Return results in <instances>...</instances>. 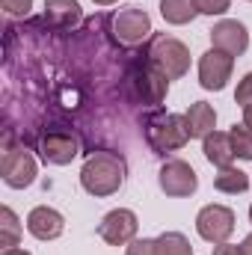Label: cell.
Instances as JSON below:
<instances>
[{"mask_svg": "<svg viewBox=\"0 0 252 255\" xmlns=\"http://www.w3.org/2000/svg\"><path fill=\"white\" fill-rule=\"evenodd\" d=\"M229 136H232V145H235V157H241V160H252V128L232 125Z\"/></svg>", "mask_w": 252, "mask_h": 255, "instance_id": "obj_21", "label": "cell"}, {"mask_svg": "<svg viewBox=\"0 0 252 255\" xmlns=\"http://www.w3.org/2000/svg\"><path fill=\"white\" fill-rule=\"evenodd\" d=\"M18 241H21V223H18L15 211L0 208V247L12 250V247H18Z\"/></svg>", "mask_w": 252, "mask_h": 255, "instance_id": "obj_19", "label": "cell"}, {"mask_svg": "<svg viewBox=\"0 0 252 255\" xmlns=\"http://www.w3.org/2000/svg\"><path fill=\"white\" fill-rule=\"evenodd\" d=\"M145 57H148V63L151 65H157L169 80L184 77L187 68H190L187 45L178 42V39H172V36H154L151 45H148V51H145Z\"/></svg>", "mask_w": 252, "mask_h": 255, "instance_id": "obj_3", "label": "cell"}, {"mask_svg": "<svg viewBox=\"0 0 252 255\" xmlns=\"http://www.w3.org/2000/svg\"><path fill=\"white\" fill-rule=\"evenodd\" d=\"M80 151V142L71 130H63V128H54V130H45L39 136V154L45 163H54V166H65L77 157Z\"/></svg>", "mask_w": 252, "mask_h": 255, "instance_id": "obj_8", "label": "cell"}, {"mask_svg": "<svg viewBox=\"0 0 252 255\" xmlns=\"http://www.w3.org/2000/svg\"><path fill=\"white\" fill-rule=\"evenodd\" d=\"M154 250L157 255H193V247L181 232H163L154 241Z\"/></svg>", "mask_w": 252, "mask_h": 255, "instance_id": "obj_20", "label": "cell"}, {"mask_svg": "<svg viewBox=\"0 0 252 255\" xmlns=\"http://www.w3.org/2000/svg\"><path fill=\"white\" fill-rule=\"evenodd\" d=\"M148 33H151V18H148V12L139 9V6L122 9V12L113 18V36H116V42H122L127 48L145 42Z\"/></svg>", "mask_w": 252, "mask_h": 255, "instance_id": "obj_9", "label": "cell"}, {"mask_svg": "<svg viewBox=\"0 0 252 255\" xmlns=\"http://www.w3.org/2000/svg\"><path fill=\"white\" fill-rule=\"evenodd\" d=\"M196 232L208 244H226L235 232V211L226 205H205L196 217Z\"/></svg>", "mask_w": 252, "mask_h": 255, "instance_id": "obj_6", "label": "cell"}, {"mask_svg": "<svg viewBox=\"0 0 252 255\" xmlns=\"http://www.w3.org/2000/svg\"><path fill=\"white\" fill-rule=\"evenodd\" d=\"M235 101H238L241 107H250V104H252V71H250V74H244V80L238 83Z\"/></svg>", "mask_w": 252, "mask_h": 255, "instance_id": "obj_23", "label": "cell"}, {"mask_svg": "<svg viewBox=\"0 0 252 255\" xmlns=\"http://www.w3.org/2000/svg\"><path fill=\"white\" fill-rule=\"evenodd\" d=\"M83 18L77 0H45V21L57 30H71Z\"/></svg>", "mask_w": 252, "mask_h": 255, "instance_id": "obj_14", "label": "cell"}, {"mask_svg": "<svg viewBox=\"0 0 252 255\" xmlns=\"http://www.w3.org/2000/svg\"><path fill=\"white\" fill-rule=\"evenodd\" d=\"M125 157L119 151H92L80 169V184L89 196H113L125 184Z\"/></svg>", "mask_w": 252, "mask_h": 255, "instance_id": "obj_1", "label": "cell"}, {"mask_svg": "<svg viewBox=\"0 0 252 255\" xmlns=\"http://www.w3.org/2000/svg\"><path fill=\"white\" fill-rule=\"evenodd\" d=\"M145 142L151 145L154 154H169V151H178L184 148L190 139V125L187 116L181 113H166V110H157L145 119Z\"/></svg>", "mask_w": 252, "mask_h": 255, "instance_id": "obj_2", "label": "cell"}, {"mask_svg": "<svg viewBox=\"0 0 252 255\" xmlns=\"http://www.w3.org/2000/svg\"><path fill=\"white\" fill-rule=\"evenodd\" d=\"M241 250H244V255H252V235H247V238H244Z\"/></svg>", "mask_w": 252, "mask_h": 255, "instance_id": "obj_27", "label": "cell"}, {"mask_svg": "<svg viewBox=\"0 0 252 255\" xmlns=\"http://www.w3.org/2000/svg\"><path fill=\"white\" fill-rule=\"evenodd\" d=\"M127 83H130L136 101H142L145 107H157V104L166 98V92H169V77H166L157 65H151L148 60L130 68Z\"/></svg>", "mask_w": 252, "mask_h": 255, "instance_id": "obj_4", "label": "cell"}, {"mask_svg": "<svg viewBox=\"0 0 252 255\" xmlns=\"http://www.w3.org/2000/svg\"><path fill=\"white\" fill-rule=\"evenodd\" d=\"M211 45H214L217 51H226V54H232V57H241V54L250 48V33H247V27H244L241 21L226 18V21L214 24V30H211Z\"/></svg>", "mask_w": 252, "mask_h": 255, "instance_id": "obj_12", "label": "cell"}, {"mask_svg": "<svg viewBox=\"0 0 252 255\" xmlns=\"http://www.w3.org/2000/svg\"><path fill=\"white\" fill-rule=\"evenodd\" d=\"M232 68H235V57L226 54V51L211 48L208 54H202V60H199V83H202V89H208V92L226 89V83L232 77Z\"/></svg>", "mask_w": 252, "mask_h": 255, "instance_id": "obj_10", "label": "cell"}, {"mask_svg": "<svg viewBox=\"0 0 252 255\" xmlns=\"http://www.w3.org/2000/svg\"><path fill=\"white\" fill-rule=\"evenodd\" d=\"M244 125L252 128V104H250V107H244Z\"/></svg>", "mask_w": 252, "mask_h": 255, "instance_id": "obj_28", "label": "cell"}, {"mask_svg": "<svg viewBox=\"0 0 252 255\" xmlns=\"http://www.w3.org/2000/svg\"><path fill=\"white\" fill-rule=\"evenodd\" d=\"M214 255H244V250L226 241V244H217V247H214Z\"/></svg>", "mask_w": 252, "mask_h": 255, "instance_id": "obj_26", "label": "cell"}, {"mask_svg": "<svg viewBox=\"0 0 252 255\" xmlns=\"http://www.w3.org/2000/svg\"><path fill=\"white\" fill-rule=\"evenodd\" d=\"M160 15L166 24L181 27L199 15V9H196V0H160Z\"/></svg>", "mask_w": 252, "mask_h": 255, "instance_id": "obj_17", "label": "cell"}, {"mask_svg": "<svg viewBox=\"0 0 252 255\" xmlns=\"http://www.w3.org/2000/svg\"><path fill=\"white\" fill-rule=\"evenodd\" d=\"M157 184L160 190L172 199H184L193 196L199 187V178H196V169L190 166L187 160H166L157 172Z\"/></svg>", "mask_w": 252, "mask_h": 255, "instance_id": "obj_7", "label": "cell"}, {"mask_svg": "<svg viewBox=\"0 0 252 255\" xmlns=\"http://www.w3.org/2000/svg\"><path fill=\"white\" fill-rule=\"evenodd\" d=\"M0 255H30L27 250H21V247H12V250H3Z\"/></svg>", "mask_w": 252, "mask_h": 255, "instance_id": "obj_29", "label": "cell"}, {"mask_svg": "<svg viewBox=\"0 0 252 255\" xmlns=\"http://www.w3.org/2000/svg\"><path fill=\"white\" fill-rule=\"evenodd\" d=\"M229 6H232V0H196V9L202 15H223V12H229Z\"/></svg>", "mask_w": 252, "mask_h": 255, "instance_id": "obj_22", "label": "cell"}, {"mask_svg": "<svg viewBox=\"0 0 252 255\" xmlns=\"http://www.w3.org/2000/svg\"><path fill=\"white\" fill-rule=\"evenodd\" d=\"M92 3H98V6H113L116 0H92Z\"/></svg>", "mask_w": 252, "mask_h": 255, "instance_id": "obj_30", "label": "cell"}, {"mask_svg": "<svg viewBox=\"0 0 252 255\" xmlns=\"http://www.w3.org/2000/svg\"><path fill=\"white\" fill-rule=\"evenodd\" d=\"M250 223H252V205H250Z\"/></svg>", "mask_w": 252, "mask_h": 255, "instance_id": "obj_31", "label": "cell"}, {"mask_svg": "<svg viewBox=\"0 0 252 255\" xmlns=\"http://www.w3.org/2000/svg\"><path fill=\"white\" fill-rule=\"evenodd\" d=\"M0 175L15 190L30 187L36 181V160H33V154L27 148H21V145H9L6 142V148L0 154Z\"/></svg>", "mask_w": 252, "mask_h": 255, "instance_id": "obj_5", "label": "cell"}, {"mask_svg": "<svg viewBox=\"0 0 252 255\" xmlns=\"http://www.w3.org/2000/svg\"><path fill=\"white\" fill-rule=\"evenodd\" d=\"M63 229H65L63 214L48 208V205H39V208H33L27 214V232L33 238H39V241H54V238L63 235Z\"/></svg>", "mask_w": 252, "mask_h": 255, "instance_id": "obj_13", "label": "cell"}, {"mask_svg": "<svg viewBox=\"0 0 252 255\" xmlns=\"http://www.w3.org/2000/svg\"><path fill=\"white\" fill-rule=\"evenodd\" d=\"M6 15H27L33 9V0H0Z\"/></svg>", "mask_w": 252, "mask_h": 255, "instance_id": "obj_25", "label": "cell"}, {"mask_svg": "<svg viewBox=\"0 0 252 255\" xmlns=\"http://www.w3.org/2000/svg\"><path fill=\"white\" fill-rule=\"evenodd\" d=\"M184 116H187L190 136H193V139H205V136L214 133V128H217V113H214V107L205 104V101L190 104V110L184 113Z\"/></svg>", "mask_w": 252, "mask_h": 255, "instance_id": "obj_16", "label": "cell"}, {"mask_svg": "<svg viewBox=\"0 0 252 255\" xmlns=\"http://www.w3.org/2000/svg\"><path fill=\"white\" fill-rule=\"evenodd\" d=\"M125 255H157V250H154V241L139 238V241H130L125 247Z\"/></svg>", "mask_w": 252, "mask_h": 255, "instance_id": "obj_24", "label": "cell"}, {"mask_svg": "<svg viewBox=\"0 0 252 255\" xmlns=\"http://www.w3.org/2000/svg\"><path fill=\"white\" fill-rule=\"evenodd\" d=\"M136 229H139L136 214L127 211V208L110 211V214L98 223V235H101V241L110 244V247H125V244H130V241L136 238Z\"/></svg>", "mask_w": 252, "mask_h": 255, "instance_id": "obj_11", "label": "cell"}, {"mask_svg": "<svg viewBox=\"0 0 252 255\" xmlns=\"http://www.w3.org/2000/svg\"><path fill=\"white\" fill-rule=\"evenodd\" d=\"M214 187L220 193H247L250 187V175L238 166H226L214 175Z\"/></svg>", "mask_w": 252, "mask_h": 255, "instance_id": "obj_18", "label": "cell"}, {"mask_svg": "<svg viewBox=\"0 0 252 255\" xmlns=\"http://www.w3.org/2000/svg\"><path fill=\"white\" fill-rule=\"evenodd\" d=\"M202 151H205L208 163H214L217 169H226V166H232V160H235L232 136H229V133H223V130L208 133V136L202 139Z\"/></svg>", "mask_w": 252, "mask_h": 255, "instance_id": "obj_15", "label": "cell"}]
</instances>
